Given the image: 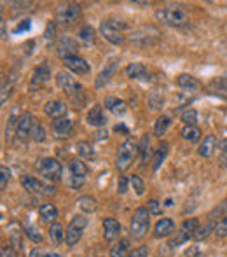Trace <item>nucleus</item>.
Listing matches in <instances>:
<instances>
[{
    "mask_svg": "<svg viewBox=\"0 0 227 257\" xmlns=\"http://www.w3.org/2000/svg\"><path fill=\"white\" fill-rule=\"evenodd\" d=\"M79 14H81V6H79V4H72V2L58 4L56 13H55L56 27H61V28L72 27V25L77 21Z\"/></svg>",
    "mask_w": 227,
    "mask_h": 257,
    "instance_id": "nucleus-1",
    "label": "nucleus"
},
{
    "mask_svg": "<svg viewBox=\"0 0 227 257\" xmlns=\"http://www.w3.org/2000/svg\"><path fill=\"white\" fill-rule=\"evenodd\" d=\"M150 226V213L145 206H140V208L135 210L133 213V219H131V227H129V233L135 240H142L143 236L147 234Z\"/></svg>",
    "mask_w": 227,
    "mask_h": 257,
    "instance_id": "nucleus-2",
    "label": "nucleus"
},
{
    "mask_svg": "<svg viewBox=\"0 0 227 257\" xmlns=\"http://www.w3.org/2000/svg\"><path fill=\"white\" fill-rule=\"evenodd\" d=\"M124 30H126V23L117 20H105L100 25V32L102 35L110 42V44H122L124 42Z\"/></svg>",
    "mask_w": 227,
    "mask_h": 257,
    "instance_id": "nucleus-3",
    "label": "nucleus"
},
{
    "mask_svg": "<svg viewBox=\"0 0 227 257\" xmlns=\"http://www.w3.org/2000/svg\"><path fill=\"white\" fill-rule=\"evenodd\" d=\"M138 151V144L133 139H128L126 142H122L117 149V158H115V166L121 173H124L126 170L131 166L133 163V156Z\"/></svg>",
    "mask_w": 227,
    "mask_h": 257,
    "instance_id": "nucleus-4",
    "label": "nucleus"
},
{
    "mask_svg": "<svg viewBox=\"0 0 227 257\" xmlns=\"http://www.w3.org/2000/svg\"><path fill=\"white\" fill-rule=\"evenodd\" d=\"M156 18L161 23L175 28H183L189 25V16L180 9H159L156 11Z\"/></svg>",
    "mask_w": 227,
    "mask_h": 257,
    "instance_id": "nucleus-5",
    "label": "nucleus"
},
{
    "mask_svg": "<svg viewBox=\"0 0 227 257\" xmlns=\"http://www.w3.org/2000/svg\"><path fill=\"white\" fill-rule=\"evenodd\" d=\"M197 229H199V220L197 219H187L185 222L182 224V227H180L178 231H175V236L171 238L170 247L175 248V247L183 245L185 241H189L190 238H194V234L197 233Z\"/></svg>",
    "mask_w": 227,
    "mask_h": 257,
    "instance_id": "nucleus-6",
    "label": "nucleus"
},
{
    "mask_svg": "<svg viewBox=\"0 0 227 257\" xmlns=\"http://www.w3.org/2000/svg\"><path fill=\"white\" fill-rule=\"evenodd\" d=\"M86 226H88V219H86L84 215L74 217V219L70 220V224H68V227L65 229V231H67L65 243H67L68 247H74V245H77L79 241H81L82 233H84Z\"/></svg>",
    "mask_w": 227,
    "mask_h": 257,
    "instance_id": "nucleus-7",
    "label": "nucleus"
},
{
    "mask_svg": "<svg viewBox=\"0 0 227 257\" xmlns=\"http://www.w3.org/2000/svg\"><path fill=\"white\" fill-rule=\"evenodd\" d=\"M37 172L41 173L44 179L51 180V182H58L61 179V173H63V168H61L60 161L55 158H44L37 163Z\"/></svg>",
    "mask_w": 227,
    "mask_h": 257,
    "instance_id": "nucleus-8",
    "label": "nucleus"
},
{
    "mask_svg": "<svg viewBox=\"0 0 227 257\" xmlns=\"http://www.w3.org/2000/svg\"><path fill=\"white\" fill-rule=\"evenodd\" d=\"M159 30L154 27H143L138 28L131 34V42L140 48H147V46H152L159 41Z\"/></svg>",
    "mask_w": 227,
    "mask_h": 257,
    "instance_id": "nucleus-9",
    "label": "nucleus"
},
{
    "mask_svg": "<svg viewBox=\"0 0 227 257\" xmlns=\"http://www.w3.org/2000/svg\"><path fill=\"white\" fill-rule=\"evenodd\" d=\"M21 184H23V187L27 189V193H30V194H42V196H51V194H55V187L41 182V180L34 175H25L23 179H21Z\"/></svg>",
    "mask_w": 227,
    "mask_h": 257,
    "instance_id": "nucleus-10",
    "label": "nucleus"
},
{
    "mask_svg": "<svg viewBox=\"0 0 227 257\" xmlns=\"http://www.w3.org/2000/svg\"><path fill=\"white\" fill-rule=\"evenodd\" d=\"M68 170H70V186L72 189H79V187L84 184L86 175H88V166L81 161V159H72L70 165H68Z\"/></svg>",
    "mask_w": 227,
    "mask_h": 257,
    "instance_id": "nucleus-11",
    "label": "nucleus"
},
{
    "mask_svg": "<svg viewBox=\"0 0 227 257\" xmlns=\"http://www.w3.org/2000/svg\"><path fill=\"white\" fill-rule=\"evenodd\" d=\"M56 84H58V88H61L68 96H72V98H75V95H79L82 89L81 84L72 77L70 72H63V70L56 74Z\"/></svg>",
    "mask_w": 227,
    "mask_h": 257,
    "instance_id": "nucleus-12",
    "label": "nucleus"
},
{
    "mask_svg": "<svg viewBox=\"0 0 227 257\" xmlns=\"http://www.w3.org/2000/svg\"><path fill=\"white\" fill-rule=\"evenodd\" d=\"M34 117H32L30 112H23L20 115V122H18L16 128V135L20 140H27L32 135V128H34Z\"/></svg>",
    "mask_w": 227,
    "mask_h": 257,
    "instance_id": "nucleus-13",
    "label": "nucleus"
},
{
    "mask_svg": "<svg viewBox=\"0 0 227 257\" xmlns=\"http://www.w3.org/2000/svg\"><path fill=\"white\" fill-rule=\"evenodd\" d=\"M51 130L56 137H70L72 132H74V122H72V119H68V117L53 119Z\"/></svg>",
    "mask_w": 227,
    "mask_h": 257,
    "instance_id": "nucleus-14",
    "label": "nucleus"
},
{
    "mask_svg": "<svg viewBox=\"0 0 227 257\" xmlns=\"http://www.w3.org/2000/svg\"><path fill=\"white\" fill-rule=\"evenodd\" d=\"M65 65H67V68L70 72H74V74L77 75H84L89 72V63L84 60V58H81L77 54V56H72V58H67V60H63Z\"/></svg>",
    "mask_w": 227,
    "mask_h": 257,
    "instance_id": "nucleus-15",
    "label": "nucleus"
},
{
    "mask_svg": "<svg viewBox=\"0 0 227 257\" xmlns=\"http://www.w3.org/2000/svg\"><path fill=\"white\" fill-rule=\"evenodd\" d=\"M77 44L75 41H72L70 37H63L60 41V46H58V54H60L63 60L67 58H72V56H77Z\"/></svg>",
    "mask_w": 227,
    "mask_h": 257,
    "instance_id": "nucleus-16",
    "label": "nucleus"
},
{
    "mask_svg": "<svg viewBox=\"0 0 227 257\" xmlns=\"http://www.w3.org/2000/svg\"><path fill=\"white\" fill-rule=\"evenodd\" d=\"M121 234V224L117 222L112 217L103 220V236H105L107 241H112L115 238H119Z\"/></svg>",
    "mask_w": 227,
    "mask_h": 257,
    "instance_id": "nucleus-17",
    "label": "nucleus"
},
{
    "mask_svg": "<svg viewBox=\"0 0 227 257\" xmlns=\"http://www.w3.org/2000/svg\"><path fill=\"white\" fill-rule=\"evenodd\" d=\"M171 233H175V222L171 219H161L154 226V236L156 238H166Z\"/></svg>",
    "mask_w": 227,
    "mask_h": 257,
    "instance_id": "nucleus-18",
    "label": "nucleus"
},
{
    "mask_svg": "<svg viewBox=\"0 0 227 257\" xmlns=\"http://www.w3.org/2000/svg\"><path fill=\"white\" fill-rule=\"evenodd\" d=\"M115 70H117V61H110V63L107 65V67L103 68L102 72H100L98 77H96V81H95L96 88H103V86L109 84V81L112 79V75L115 74Z\"/></svg>",
    "mask_w": 227,
    "mask_h": 257,
    "instance_id": "nucleus-19",
    "label": "nucleus"
},
{
    "mask_svg": "<svg viewBox=\"0 0 227 257\" xmlns=\"http://www.w3.org/2000/svg\"><path fill=\"white\" fill-rule=\"evenodd\" d=\"M88 122L95 128H103L107 124V117L103 115L102 105H95L91 110L88 112Z\"/></svg>",
    "mask_w": 227,
    "mask_h": 257,
    "instance_id": "nucleus-20",
    "label": "nucleus"
},
{
    "mask_svg": "<svg viewBox=\"0 0 227 257\" xmlns=\"http://www.w3.org/2000/svg\"><path fill=\"white\" fill-rule=\"evenodd\" d=\"M168 153H170V146H168V142H161L159 147L156 149V153L152 154V170L154 172H157V170L161 168V165L164 163Z\"/></svg>",
    "mask_w": 227,
    "mask_h": 257,
    "instance_id": "nucleus-21",
    "label": "nucleus"
},
{
    "mask_svg": "<svg viewBox=\"0 0 227 257\" xmlns=\"http://www.w3.org/2000/svg\"><path fill=\"white\" fill-rule=\"evenodd\" d=\"M44 112L49 115V117H65V112H67V105L63 102H58V100H53V102H48L44 105Z\"/></svg>",
    "mask_w": 227,
    "mask_h": 257,
    "instance_id": "nucleus-22",
    "label": "nucleus"
},
{
    "mask_svg": "<svg viewBox=\"0 0 227 257\" xmlns=\"http://www.w3.org/2000/svg\"><path fill=\"white\" fill-rule=\"evenodd\" d=\"M176 84L182 89H185V91H196V89H199V81L190 74H180L176 77Z\"/></svg>",
    "mask_w": 227,
    "mask_h": 257,
    "instance_id": "nucleus-23",
    "label": "nucleus"
},
{
    "mask_svg": "<svg viewBox=\"0 0 227 257\" xmlns=\"http://www.w3.org/2000/svg\"><path fill=\"white\" fill-rule=\"evenodd\" d=\"M103 105H105L107 110H110L115 115H122L126 112V103L121 98H115V96H107Z\"/></svg>",
    "mask_w": 227,
    "mask_h": 257,
    "instance_id": "nucleus-24",
    "label": "nucleus"
},
{
    "mask_svg": "<svg viewBox=\"0 0 227 257\" xmlns=\"http://www.w3.org/2000/svg\"><path fill=\"white\" fill-rule=\"evenodd\" d=\"M217 149V137L213 135H208L206 139L201 142L199 149H197V153L199 156H203V158H210L211 154H213V151Z\"/></svg>",
    "mask_w": 227,
    "mask_h": 257,
    "instance_id": "nucleus-25",
    "label": "nucleus"
},
{
    "mask_svg": "<svg viewBox=\"0 0 227 257\" xmlns=\"http://www.w3.org/2000/svg\"><path fill=\"white\" fill-rule=\"evenodd\" d=\"M126 75H128L129 79H147V68L143 63H129L128 67H126Z\"/></svg>",
    "mask_w": 227,
    "mask_h": 257,
    "instance_id": "nucleus-26",
    "label": "nucleus"
},
{
    "mask_svg": "<svg viewBox=\"0 0 227 257\" xmlns=\"http://www.w3.org/2000/svg\"><path fill=\"white\" fill-rule=\"evenodd\" d=\"M51 79V70L46 63H41L34 72V82L35 84H44Z\"/></svg>",
    "mask_w": 227,
    "mask_h": 257,
    "instance_id": "nucleus-27",
    "label": "nucleus"
},
{
    "mask_svg": "<svg viewBox=\"0 0 227 257\" xmlns=\"http://www.w3.org/2000/svg\"><path fill=\"white\" fill-rule=\"evenodd\" d=\"M163 105H164L163 91H161V89H154V91L149 95V108L152 112H157V110H161V108H163Z\"/></svg>",
    "mask_w": 227,
    "mask_h": 257,
    "instance_id": "nucleus-28",
    "label": "nucleus"
},
{
    "mask_svg": "<svg viewBox=\"0 0 227 257\" xmlns=\"http://www.w3.org/2000/svg\"><path fill=\"white\" fill-rule=\"evenodd\" d=\"M171 124V117L170 115H159L156 121V124H154V135L156 137H163L164 133L168 132V128H170Z\"/></svg>",
    "mask_w": 227,
    "mask_h": 257,
    "instance_id": "nucleus-29",
    "label": "nucleus"
},
{
    "mask_svg": "<svg viewBox=\"0 0 227 257\" xmlns=\"http://www.w3.org/2000/svg\"><path fill=\"white\" fill-rule=\"evenodd\" d=\"M39 213H41L42 220H46V222H53L58 217V210L53 203H44L39 208Z\"/></svg>",
    "mask_w": 227,
    "mask_h": 257,
    "instance_id": "nucleus-30",
    "label": "nucleus"
},
{
    "mask_svg": "<svg viewBox=\"0 0 227 257\" xmlns=\"http://www.w3.org/2000/svg\"><path fill=\"white\" fill-rule=\"evenodd\" d=\"M138 153H140V159H142V165H145L147 158H149V154H150V137L147 135V133L142 135V139H140Z\"/></svg>",
    "mask_w": 227,
    "mask_h": 257,
    "instance_id": "nucleus-31",
    "label": "nucleus"
},
{
    "mask_svg": "<svg viewBox=\"0 0 227 257\" xmlns=\"http://www.w3.org/2000/svg\"><path fill=\"white\" fill-rule=\"evenodd\" d=\"M49 236H51V240L55 241L56 245H60L61 241L65 240V236H67V231H63V226L58 222H53L51 227H49Z\"/></svg>",
    "mask_w": 227,
    "mask_h": 257,
    "instance_id": "nucleus-32",
    "label": "nucleus"
},
{
    "mask_svg": "<svg viewBox=\"0 0 227 257\" xmlns=\"http://www.w3.org/2000/svg\"><path fill=\"white\" fill-rule=\"evenodd\" d=\"M215 226H217V222H215V219H211V217H210V220H208L206 226L199 227V229H197V233L194 234V238H196V240H204V238H208L211 233H215Z\"/></svg>",
    "mask_w": 227,
    "mask_h": 257,
    "instance_id": "nucleus-33",
    "label": "nucleus"
},
{
    "mask_svg": "<svg viewBox=\"0 0 227 257\" xmlns=\"http://www.w3.org/2000/svg\"><path fill=\"white\" fill-rule=\"evenodd\" d=\"M77 203H79V206H81L82 212H86V213L95 212L96 206H98L96 200H95V198H91V196H81V198H79Z\"/></svg>",
    "mask_w": 227,
    "mask_h": 257,
    "instance_id": "nucleus-34",
    "label": "nucleus"
},
{
    "mask_svg": "<svg viewBox=\"0 0 227 257\" xmlns=\"http://www.w3.org/2000/svg\"><path fill=\"white\" fill-rule=\"evenodd\" d=\"M182 137L185 140H189V142H197L201 137V130L197 126H183Z\"/></svg>",
    "mask_w": 227,
    "mask_h": 257,
    "instance_id": "nucleus-35",
    "label": "nucleus"
},
{
    "mask_svg": "<svg viewBox=\"0 0 227 257\" xmlns=\"http://www.w3.org/2000/svg\"><path fill=\"white\" fill-rule=\"evenodd\" d=\"M77 153L81 158L84 159H93L95 158V149L89 142H79L77 144Z\"/></svg>",
    "mask_w": 227,
    "mask_h": 257,
    "instance_id": "nucleus-36",
    "label": "nucleus"
},
{
    "mask_svg": "<svg viewBox=\"0 0 227 257\" xmlns=\"http://www.w3.org/2000/svg\"><path fill=\"white\" fill-rule=\"evenodd\" d=\"M182 122L185 126H196L197 122V110L196 108H187V110L182 112Z\"/></svg>",
    "mask_w": 227,
    "mask_h": 257,
    "instance_id": "nucleus-37",
    "label": "nucleus"
},
{
    "mask_svg": "<svg viewBox=\"0 0 227 257\" xmlns=\"http://www.w3.org/2000/svg\"><path fill=\"white\" fill-rule=\"evenodd\" d=\"M30 137L35 140V142H44V140H46V130L39 121L34 122V128H32V135Z\"/></svg>",
    "mask_w": 227,
    "mask_h": 257,
    "instance_id": "nucleus-38",
    "label": "nucleus"
},
{
    "mask_svg": "<svg viewBox=\"0 0 227 257\" xmlns=\"http://www.w3.org/2000/svg\"><path fill=\"white\" fill-rule=\"evenodd\" d=\"M128 247H129V241L128 240H121L112 248V250H110V257H124L126 252H128Z\"/></svg>",
    "mask_w": 227,
    "mask_h": 257,
    "instance_id": "nucleus-39",
    "label": "nucleus"
},
{
    "mask_svg": "<svg viewBox=\"0 0 227 257\" xmlns=\"http://www.w3.org/2000/svg\"><path fill=\"white\" fill-rule=\"evenodd\" d=\"M93 37H95V28L91 25H84V27L79 30V39L84 42H93Z\"/></svg>",
    "mask_w": 227,
    "mask_h": 257,
    "instance_id": "nucleus-40",
    "label": "nucleus"
},
{
    "mask_svg": "<svg viewBox=\"0 0 227 257\" xmlns=\"http://www.w3.org/2000/svg\"><path fill=\"white\" fill-rule=\"evenodd\" d=\"M23 229H25V234H27L28 238H30L34 243H41L42 241V234L39 233V229L37 227H34V226H23Z\"/></svg>",
    "mask_w": 227,
    "mask_h": 257,
    "instance_id": "nucleus-41",
    "label": "nucleus"
},
{
    "mask_svg": "<svg viewBox=\"0 0 227 257\" xmlns=\"http://www.w3.org/2000/svg\"><path fill=\"white\" fill-rule=\"evenodd\" d=\"M129 182H131L133 189H135V193L138 194V196H142V194L145 193V184H143V180L140 179L138 175H131V179H129Z\"/></svg>",
    "mask_w": 227,
    "mask_h": 257,
    "instance_id": "nucleus-42",
    "label": "nucleus"
},
{
    "mask_svg": "<svg viewBox=\"0 0 227 257\" xmlns=\"http://www.w3.org/2000/svg\"><path fill=\"white\" fill-rule=\"evenodd\" d=\"M215 236L217 238H225L227 236V215L222 217L215 226Z\"/></svg>",
    "mask_w": 227,
    "mask_h": 257,
    "instance_id": "nucleus-43",
    "label": "nucleus"
},
{
    "mask_svg": "<svg viewBox=\"0 0 227 257\" xmlns=\"http://www.w3.org/2000/svg\"><path fill=\"white\" fill-rule=\"evenodd\" d=\"M44 39H46V42H49V44H53V42H55V39H56V23H53V21H51V23L46 27Z\"/></svg>",
    "mask_w": 227,
    "mask_h": 257,
    "instance_id": "nucleus-44",
    "label": "nucleus"
},
{
    "mask_svg": "<svg viewBox=\"0 0 227 257\" xmlns=\"http://www.w3.org/2000/svg\"><path fill=\"white\" fill-rule=\"evenodd\" d=\"M20 233H21V231H18V229L11 231V241H13V245H14V248H16V250H23V241H21Z\"/></svg>",
    "mask_w": 227,
    "mask_h": 257,
    "instance_id": "nucleus-45",
    "label": "nucleus"
},
{
    "mask_svg": "<svg viewBox=\"0 0 227 257\" xmlns=\"http://www.w3.org/2000/svg\"><path fill=\"white\" fill-rule=\"evenodd\" d=\"M30 28H32V21H30V20H23V21H20V23L16 25V28L13 30V34H14V35L25 34V32H28Z\"/></svg>",
    "mask_w": 227,
    "mask_h": 257,
    "instance_id": "nucleus-46",
    "label": "nucleus"
},
{
    "mask_svg": "<svg viewBox=\"0 0 227 257\" xmlns=\"http://www.w3.org/2000/svg\"><path fill=\"white\" fill-rule=\"evenodd\" d=\"M147 210H149L150 215H161V212H163L161 203L157 200H150L149 203H147Z\"/></svg>",
    "mask_w": 227,
    "mask_h": 257,
    "instance_id": "nucleus-47",
    "label": "nucleus"
},
{
    "mask_svg": "<svg viewBox=\"0 0 227 257\" xmlns=\"http://www.w3.org/2000/svg\"><path fill=\"white\" fill-rule=\"evenodd\" d=\"M129 180L126 179L124 175H121L119 177V180H117V191H119V194H126L128 193V186H129Z\"/></svg>",
    "mask_w": 227,
    "mask_h": 257,
    "instance_id": "nucleus-48",
    "label": "nucleus"
},
{
    "mask_svg": "<svg viewBox=\"0 0 227 257\" xmlns=\"http://www.w3.org/2000/svg\"><path fill=\"white\" fill-rule=\"evenodd\" d=\"M0 173H2V175H0V187H2V189H6V187H7V182H9L11 172L6 168V166H2V168H0Z\"/></svg>",
    "mask_w": 227,
    "mask_h": 257,
    "instance_id": "nucleus-49",
    "label": "nucleus"
},
{
    "mask_svg": "<svg viewBox=\"0 0 227 257\" xmlns=\"http://www.w3.org/2000/svg\"><path fill=\"white\" fill-rule=\"evenodd\" d=\"M128 257H149V250H147V247H138L133 252H129Z\"/></svg>",
    "mask_w": 227,
    "mask_h": 257,
    "instance_id": "nucleus-50",
    "label": "nucleus"
},
{
    "mask_svg": "<svg viewBox=\"0 0 227 257\" xmlns=\"http://www.w3.org/2000/svg\"><path fill=\"white\" fill-rule=\"evenodd\" d=\"M2 257H18V250L14 247H11V245H4Z\"/></svg>",
    "mask_w": 227,
    "mask_h": 257,
    "instance_id": "nucleus-51",
    "label": "nucleus"
},
{
    "mask_svg": "<svg viewBox=\"0 0 227 257\" xmlns=\"http://www.w3.org/2000/svg\"><path fill=\"white\" fill-rule=\"evenodd\" d=\"M183 257H203V254H201L199 248H197L196 245H192V247H189V250L185 252Z\"/></svg>",
    "mask_w": 227,
    "mask_h": 257,
    "instance_id": "nucleus-52",
    "label": "nucleus"
},
{
    "mask_svg": "<svg viewBox=\"0 0 227 257\" xmlns=\"http://www.w3.org/2000/svg\"><path fill=\"white\" fill-rule=\"evenodd\" d=\"M213 84H217V86H218V89H220L222 93H225V95H227V75H224V77H220L218 81H215Z\"/></svg>",
    "mask_w": 227,
    "mask_h": 257,
    "instance_id": "nucleus-53",
    "label": "nucleus"
},
{
    "mask_svg": "<svg viewBox=\"0 0 227 257\" xmlns=\"http://www.w3.org/2000/svg\"><path fill=\"white\" fill-rule=\"evenodd\" d=\"M7 96H9V86H6V81L2 82V103H6Z\"/></svg>",
    "mask_w": 227,
    "mask_h": 257,
    "instance_id": "nucleus-54",
    "label": "nucleus"
},
{
    "mask_svg": "<svg viewBox=\"0 0 227 257\" xmlns=\"http://www.w3.org/2000/svg\"><path fill=\"white\" fill-rule=\"evenodd\" d=\"M114 132H121L122 135H128V133H129V128H128V126H124V124H115Z\"/></svg>",
    "mask_w": 227,
    "mask_h": 257,
    "instance_id": "nucleus-55",
    "label": "nucleus"
},
{
    "mask_svg": "<svg viewBox=\"0 0 227 257\" xmlns=\"http://www.w3.org/2000/svg\"><path fill=\"white\" fill-rule=\"evenodd\" d=\"M95 139H96V140H103V139L107 140V130H105V132H103V130H100V132H96Z\"/></svg>",
    "mask_w": 227,
    "mask_h": 257,
    "instance_id": "nucleus-56",
    "label": "nucleus"
},
{
    "mask_svg": "<svg viewBox=\"0 0 227 257\" xmlns=\"http://www.w3.org/2000/svg\"><path fill=\"white\" fill-rule=\"evenodd\" d=\"M218 161H220V166H224V168H225V166H227V153H222Z\"/></svg>",
    "mask_w": 227,
    "mask_h": 257,
    "instance_id": "nucleus-57",
    "label": "nucleus"
},
{
    "mask_svg": "<svg viewBox=\"0 0 227 257\" xmlns=\"http://www.w3.org/2000/svg\"><path fill=\"white\" fill-rule=\"evenodd\" d=\"M30 257H44L41 254V250H39V248H34V250L30 252Z\"/></svg>",
    "mask_w": 227,
    "mask_h": 257,
    "instance_id": "nucleus-58",
    "label": "nucleus"
},
{
    "mask_svg": "<svg viewBox=\"0 0 227 257\" xmlns=\"http://www.w3.org/2000/svg\"><path fill=\"white\" fill-rule=\"evenodd\" d=\"M220 153H227V139L220 142Z\"/></svg>",
    "mask_w": 227,
    "mask_h": 257,
    "instance_id": "nucleus-59",
    "label": "nucleus"
},
{
    "mask_svg": "<svg viewBox=\"0 0 227 257\" xmlns=\"http://www.w3.org/2000/svg\"><path fill=\"white\" fill-rule=\"evenodd\" d=\"M44 257H61L60 254H46Z\"/></svg>",
    "mask_w": 227,
    "mask_h": 257,
    "instance_id": "nucleus-60",
    "label": "nucleus"
}]
</instances>
